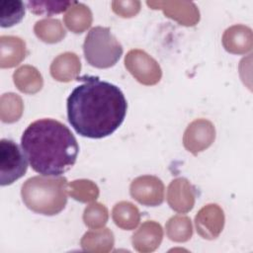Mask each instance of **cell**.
Segmentation results:
<instances>
[{
	"label": "cell",
	"mask_w": 253,
	"mask_h": 253,
	"mask_svg": "<svg viewBox=\"0 0 253 253\" xmlns=\"http://www.w3.org/2000/svg\"><path fill=\"white\" fill-rule=\"evenodd\" d=\"M222 44L230 53L244 54L252 49V30L244 25L231 26L222 36Z\"/></svg>",
	"instance_id": "obj_13"
},
{
	"label": "cell",
	"mask_w": 253,
	"mask_h": 253,
	"mask_svg": "<svg viewBox=\"0 0 253 253\" xmlns=\"http://www.w3.org/2000/svg\"><path fill=\"white\" fill-rule=\"evenodd\" d=\"M67 98V118L75 131L89 138H103L123 124L127 104L122 90L97 76H83Z\"/></svg>",
	"instance_id": "obj_1"
},
{
	"label": "cell",
	"mask_w": 253,
	"mask_h": 253,
	"mask_svg": "<svg viewBox=\"0 0 253 253\" xmlns=\"http://www.w3.org/2000/svg\"><path fill=\"white\" fill-rule=\"evenodd\" d=\"M132 199L147 207H156L164 201V185L162 181L152 175L135 178L129 187Z\"/></svg>",
	"instance_id": "obj_8"
},
{
	"label": "cell",
	"mask_w": 253,
	"mask_h": 253,
	"mask_svg": "<svg viewBox=\"0 0 253 253\" xmlns=\"http://www.w3.org/2000/svg\"><path fill=\"white\" fill-rule=\"evenodd\" d=\"M26 42L19 37H0V67L12 68L26 57Z\"/></svg>",
	"instance_id": "obj_14"
},
{
	"label": "cell",
	"mask_w": 253,
	"mask_h": 253,
	"mask_svg": "<svg viewBox=\"0 0 253 253\" xmlns=\"http://www.w3.org/2000/svg\"><path fill=\"white\" fill-rule=\"evenodd\" d=\"M24 104L22 98L15 93H5L0 99V119L3 123L17 122L23 115Z\"/></svg>",
	"instance_id": "obj_22"
},
{
	"label": "cell",
	"mask_w": 253,
	"mask_h": 253,
	"mask_svg": "<svg viewBox=\"0 0 253 253\" xmlns=\"http://www.w3.org/2000/svg\"><path fill=\"white\" fill-rule=\"evenodd\" d=\"M108 209L100 203H93L89 205L86 207L83 212L84 223L92 229L104 227L108 221Z\"/></svg>",
	"instance_id": "obj_26"
},
{
	"label": "cell",
	"mask_w": 253,
	"mask_h": 253,
	"mask_svg": "<svg viewBox=\"0 0 253 253\" xmlns=\"http://www.w3.org/2000/svg\"><path fill=\"white\" fill-rule=\"evenodd\" d=\"M125 66L143 85H155L162 76L158 62L142 49H131L125 56Z\"/></svg>",
	"instance_id": "obj_6"
},
{
	"label": "cell",
	"mask_w": 253,
	"mask_h": 253,
	"mask_svg": "<svg viewBox=\"0 0 253 253\" xmlns=\"http://www.w3.org/2000/svg\"><path fill=\"white\" fill-rule=\"evenodd\" d=\"M114 234L109 228H96L86 232L80 241L81 247L87 252L106 253L114 246Z\"/></svg>",
	"instance_id": "obj_16"
},
{
	"label": "cell",
	"mask_w": 253,
	"mask_h": 253,
	"mask_svg": "<svg viewBox=\"0 0 253 253\" xmlns=\"http://www.w3.org/2000/svg\"><path fill=\"white\" fill-rule=\"evenodd\" d=\"M74 1H51V0H30L27 2L29 10L36 15L51 16L66 11Z\"/></svg>",
	"instance_id": "obj_25"
},
{
	"label": "cell",
	"mask_w": 253,
	"mask_h": 253,
	"mask_svg": "<svg viewBox=\"0 0 253 253\" xmlns=\"http://www.w3.org/2000/svg\"><path fill=\"white\" fill-rule=\"evenodd\" d=\"M25 16V4L20 0L0 1V26L10 28L22 21Z\"/></svg>",
	"instance_id": "obj_23"
},
{
	"label": "cell",
	"mask_w": 253,
	"mask_h": 253,
	"mask_svg": "<svg viewBox=\"0 0 253 253\" xmlns=\"http://www.w3.org/2000/svg\"><path fill=\"white\" fill-rule=\"evenodd\" d=\"M68 192L71 198L81 203H90L99 197V188L91 180H74L68 184Z\"/></svg>",
	"instance_id": "obj_24"
},
{
	"label": "cell",
	"mask_w": 253,
	"mask_h": 253,
	"mask_svg": "<svg viewBox=\"0 0 253 253\" xmlns=\"http://www.w3.org/2000/svg\"><path fill=\"white\" fill-rule=\"evenodd\" d=\"M34 32L42 42L55 43L63 40L66 35L65 29L57 19H42L35 24Z\"/></svg>",
	"instance_id": "obj_20"
},
{
	"label": "cell",
	"mask_w": 253,
	"mask_h": 253,
	"mask_svg": "<svg viewBox=\"0 0 253 253\" xmlns=\"http://www.w3.org/2000/svg\"><path fill=\"white\" fill-rule=\"evenodd\" d=\"M198 234L204 239L212 240L218 237L224 226V213L216 204L203 207L195 216Z\"/></svg>",
	"instance_id": "obj_10"
},
{
	"label": "cell",
	"mask_w": 253,
	"mask_h": 253,
	"mask_svg": "<svg viewBox=\"0 0 253 253\" xmlns=\"http://www.w3.org/2000/svg\"><path fill=\"white\" fill-rule=\"evenodd\" d=\"M215 138V128L211 122L206 119L193 121L183 135L185 148L194 155L210 147Z\"/></svg>",
	"instance_id": "obj_7"
},
{
	"label": "cell",
	"mask_w": 253,
	"mask_h": 253,
	"mask_svg": "<svg viewBox=\"0 0 253 253\" xmlns=\"http://www.w3.org/2000/svg\"><path fill=\"white\" fill-rule=\"evenodd\" d=\"M22 148L36 172L59 176L76 162L79 146L71 130L53 119L33 122L24 130Z\"/></svg>",
	"instance_id": "obj_2"
},
{
	"label": "cell",
	"mask_w": 253,
	"mask_h": 253,
	"mask_svg": "<svg viewBox=\"0 0 253 253\" xmlns=\"http://www.w3.org/2000/svg\"><path fill=\"white\" fill-rule=\"evenodd\" d=\"M13 81L16 87L26 94H36L43 85L42 74L32 65L19 67L13 74Z\"/></svg>",
	"instance_id": "obj_18"
},
{
	"label": "cell",
	"mask_w": 253,
	"mask_h": 253,
	"mask_svg": "<svg viewBox=\"0 0 253 253\" xmlns=\"http://www.w3.org/2000/svg\"><path fill=\"white\" fill-rule=\"evenodd\" d=\"M112 217L116 225L125 230L134 229L140 221L138 209L133 204L126 201H122L114 206Z\"/></svg>",
	"instance_id": "obj_19"
},
{
	"label": "cell",
	"mask_w": 253,
	"mask_h": 253,
	"mask_svg": "<svg viewBox=\"0 0 253 253\" xmlns=\"http://www.w3.org/2000/svg\"><path fill=\"white\" fill-rule=\"evenodd\" d=\"M163 238V229L161 225L153 220L143 222L139 228L132 234L131 242L133 248L142 253L156 250Z\"/></svg>",
	"instance_id": "obj_12"
},
{
	"label": "cell",
	"mask_w": 253,
	"mask_h": 253,
	"mask_svg": "<svg viewBox=\"0 0 253 253\" xmlns=\"http://www.w3.org/2000/svg\"><path fill=\"white\" fill-rule=\"evenodd\" d=\"M151 9L162 10L164 15L180 25L192 27L200 21V12L195 3L189 1H147Z\"/></svg>",
	"instance_id": "obj_9"
},
{
	"label": "cell",
	"mask_w": 253,
	"mask_h": 253,
	"mask_svg": "<svg viewBox=\"0 0 253 253\" xmlns=\"http://www.w3.org/2000/svg\"><path fill=\"white\" fill-rule=\"evenodd\" d=\"M27 159L19 145L11 139L0 141V184L8 186L25 175Z\"/></svg>",
	"instance_id": "obj_5"
},
{
	"label": "cell",
	"mask_w": 253,
	"mask_h": 253,
	"mask_svg": "<svg viewBox=\"0 0 253 253\" xmlns=\"http://www.w3.org/2000/svg\"><path fill=\"white\" fill-rule=\"evenodd\" d=\"M113 11L123 18L134 17L140 10V2L137 0L130 1H113L112 2Z\"/></svg>",
	"instance_id": "obj_27"
},
{
	"label": "cell",
	"mask_w": 253,
	"mask_h": 253,
	"mask_svg": "<svg viewBox=\"0 0 253 253\" xmlns=\"http://www.w3.org/2000/svg\"><path fill=\"white\" fill-rule=\"evenodd\" d=\"M166 234L175 242H186L193 234L192 221L187 215H174L169 218L165 225Z\"/></svg>",
	"instance_id": "obj_21"
},
{
	"label": "cell",
	"mask_w": 253,
	"mask_h": 253,
	"mask_svg": "<svg viewBox=\"0 0 253 253\" xmlns=\"http://www.w3.org/2000/svg\"><path fill=\"white\" fill-rule=\"evenodd\" d=\"M87 62L96 68L114 66L123 54V46L106 27H94L87 34L83 43Z\"/></svg>",
	"instance_id": "obj_4"
},
{
	"label": "cell",
	"mask_w": 253,
	"mask_h": 253,
	"mask_svg": "<svg viewBox=\"0 0 253 253\" xmlns=\"http://www.w3.org/2000/svg\"><path fill=\"white\" fill-rule=\"evenodd\" d=\"M92 12L88 6L74 1L63 16V22L67 29L75 34H81L92 24Z\"/></svg>",
	"instance_id": "obj_17"
},
{
	"label": "cell",
	"mask_w": 253,
	"mask_h": 253,
	"mask_svg": "<svg viewBox=\"0 0 253 253\" xmlns=\"http://www.w3.org/2000/svg\"><path fill=\"white\" fill-rule=\"evenodd\" d=\"M67 187V180L64 177L35 176L23 184L21 196L31 211L44 215H54L66 206Z\"/></svg>",
	"instance_id": "obj_3"
},
{
	"label": "cell",
	"mask_w": 253,
	"mask_h": 253,
	"mask_svg": "<svg viewBox=\"0 0 253 253\" xmlns=\"http://www.w3.org/2000/svg\"><path fill=\"white\" fill-rule=\"evenodd\" d=\"M81 69V62L74 52H64L56 56L50 64L51 76L59 82H69L77 78Z\"/></svg>",
	"instance_id": "obj_15"
},
{
	"label": "cell",
	"mask_w": 253,
	"mask_h": 253,
	"mask_svg": "<svg viewBox=\"0 0 253 253\" xmlns=\"http://www.w3.org/2000/svg\"><path fill=\"white\" fill-rule=\"evenodd\" d=\"M195 189L186 178H176L168 186L167 202L170 208L180 213L190 211L195 205Z\"/></svg>",
	"instance_id": "obj_11"
}]
</instances>
